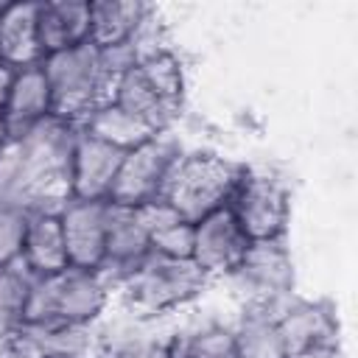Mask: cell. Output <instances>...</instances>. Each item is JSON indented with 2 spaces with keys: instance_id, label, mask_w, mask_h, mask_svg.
I'll use <instances>...</instances> for the list:
<instances>
[{
  "instance_id": "cell-1",
  "label": "cell",
  "mask_w": 358,
  "mask_h": 358,
  "mask_svg": "<svg viewBox=\"0 0 358 358\" xmlns=\"http://www.w3.org/2000/svg\"><path fill=\"white\" fill-rule=\"evenodd\" d=\"M112 280L103 271L64 268L59 274L34 277L22 310L25 327H90L106 308Z\"/></svg>"
},
{
  "instance_id": "cell-2",
  "label": "cell",
  "mask_w": 358,
  "mask_h": 358,
  "mask_svg": "<svg viewBox=\"0 0 358 358\" xmlns=\"http://www.w3.org/2000/svg\"><path fill=\"white\" fill-rule=\"evenodd\" d=\"M207 282L210 277L193 260L165 257L157 252H148L140 263L115 280L123 305L137 319L173 313L190 305L207 288Z\"/></svg>"
},
{
  "instance_id": "cell-3",
  "label": "cell",
  "mask_w": 358,
  "mask_h": 358,
  "mask_svg": "<svg viewBox=\"0 0 358 358\" xmlns=\"http://www.w3.org/2000/svg\"><path fill=\"white\" fill-rule=\"evenodd\" d=\"M241 176H243V165L229 162L213 151L179 154L165 179L159 199L179 218L196 224L204 215L229 204Z\"/></svg>"
},
{
  "instance_id": "cell-4",
  "label": "cell",
  "mask_w": 358,
  "mask_h": 358,
  "mask_svg": "<svg viewBox=\"0 0 358 358\" xmlns=\"http://www.w3.org/2000/svg\"><path fill=\"white\" fill-rule=\"evenodd\" d=\"M42 70L50 87L53 115L78 123L103 101H109L112 76L95 45L84 42L42 59Z\"/></svg>"
},
{
  "instance_id": "cell-5",
  "label": "cell",
  "mask_w": 358,
  "mask_h": 358,
  "mask_svg": "<svg viewBox=\"0 0 358 358\" xmlns=\"http://www.w3.org/2000/svg\"><path fill=\"white\" fill-rule=\"evenodd\" d=\"M246 232L249 241H274L285 238L291 201L288 190L280 179H274L266 171L243 168V176L227 204Z\"/></svg>"
},
{
  "instance_id": "cell-6",
  "label": "cell",
  "mask_w": 358,
  "mask_h": 358,
  "mask_svg": "<svg viewBox=\"0 0 358 358\" xmlns=\"http://www.w3.org/2000/svg\"><path fill=\"white\" fill-rule=\"evenodd\" d=\"M232 277H238L243 291H249L252 310L268 313L274 319L291 302L288 296L294 288V263L285 238L252 241Z\"/></svg>"
},
{
  "instance_id": "cell-7",
  "label": "cell",
  "mask_w": 358,
  "mask_h": 358,
  "mask_svg": "<svg viewBox=\"0 0 358 358\" xmlns=\"http://www.w3.org/2000/svg\"><path fill=\"white\" fill-rule=\"evenodd\" d=\"M182 151L168 134H157L148 143L123 154L109 201L120 207H143L162 196L165 179Z\"/></svg>"
},
{
  "instance_id": "cell-8",
  "label": "cell",
  "mask_w": 358,
  "mask_h": 358,
  "mask_svg": "<svg viewBox=\"0 0 358 358\" xmlns=\"http://www.w3.org/2000/svg\"><path fill=\"white\" fill-rule=\"evenodd\" d=\"M249 238L235 221L229 207H221L193 224V252L190 260L213 280L232 274L249 249Z\"/></svg>"
},
{
  "instance_id": "cell-9",
  "label": "cell",
  "mask_w": 358,
  "mask_h": 358,
  "mask_svg": "<svg viewBox=\"0 0 358 358\" xmlns=\"http://www.w3.org/2000/svg\"><path fill=\"white\" fill-rule=\"evenodd\" d=\"M106 207L109 201L70 199L59 207L67 260L73 268L101 271L106 260Z\"/></svg>"
},
{
  "instance_id": "cell-10",
  "label": "cell",
  "mask_w": 358,
  "mask_h": 358,
  "mask_svg": "<svg viewBox=\"0 0 358 358\" xmlns=\"http://www.w3.org/2000/svg\"><path fill=\"white\" fill-rule=\"evenodd\" d=\"M126 151H117L78 129V140L70 162V199L78 201H109L120 159Z\"/></svg>"
},
{
  "instance_id": "cell-11",
  "label": "cell",
  "mask_w": 358,
  "mask_h": 358,
  "mask_svg": "<svg viewBox=\"0 0 358 358\" xmlns=\"http://www.w3.org/2000/svg\"><path fill=\"white\" fill-rule=\"evenodd\" d=\"M274 330L285 358L313 347L338 344V322L324 302H305V299L288 302L274 316Z\"/></svg>"
},
{
  "instance_id": "cell-12",
  "label": "cell",
  "mask_w": 358,
  "mask_h": 358,
  "mask_svg": "<svg viewBox=\"0 0 358 358\" xmlns=\"http://www.w3.org/2000/svg\"><path fill=\"white\" fill-rule=\"evenodd\" d=\"M20 266L31 277H48L70 268L59 210H31L22 238Z\"/></svg>"
},
{
  "instance_id": "cell-13",
  "label": "cell",
  "mask_w": 358,
  "mask_h": 358,
  "mask_svg": "<svg viewBox=\"0 0 358 358\" xmlns=\"http://www.w3.org/2000/svg\"><path fill=\"white\" fill-rule=\"evenodd\" d=\"M151 252L148 229L143 224V215L137 207H120L112 204L106 207V260H103V274H115L112 282L129 271L134 263H140Z\"/></svg>"
},
{
  "instance_id": "cell-14",
  "label": "cell",
  "mask_w": 358,
  "mask_h": 358,
  "mask_svg": "<svg viewBox=\"0 0 358 358\" xmlns=\"http://www.w3.org/2000/svg\"><path fill=\"white\" fill-rule=\"evenodd\" d=\"M151 6L140 0H92L90 3V45L112 50L131 45L148 22Z\"/></svg>"
},
{
  "instance_id": "cell-15",
  "label": "cell",
  "mask_w": 358,
  "mask_h": 358,
  "mask_svg": "<svg viewBox=\"0 0 358 358\" xmlns=\"http://www.w3.org/2000/svg\"><path fill=\"white\" fill-rule=\"evenodd\" d=\"M36 34L45 56L90 42V3L87 0L39 3Z\"/></svg>"
},
{
  "instance_id": "cell-16",
  "label": "cell",
  "mask_w": 358,
  "mask_h": 358,
  "mask_svg": "<svg viewBox=\"0 0 358 358\" xmlns=\"http://www.w3.org/2000/svg\"><path fill=\"white\" fill-rule=\"evenodd\" d=\"M39 3H6L0 11V62L14 70L42 64L45 53L36 34Z\"/></svg>"
},
{
  "instance_id": "cell-17",
  "label": "cell",
  "mask_w": 358,
  "mask_h": 358,
  "mask_svg": "<svg viewBox=\"0 0 358 358\" xmlns=\"http://www.w3.org/2000/svg\"><path fill=\"white\" fill-rule=\"evenodd\" d=\"M11 134H22L25 129H31L34 123L45 120L48 115H53V101H50V87L45 78L42 64L34 67H22L14 76L11 92H8V103L3 109Z\"/></svg>"
},
{
  "instance_id": "cell-18",
  "label": "cell",
  "mask_w": 358,
  "mask_h": 358,
  "mask_svg": "<svg viewBox=\"0 0 358 358\" xmlns=\"http://www.w3.org/2000/svg\"><path fill=\"white\" fill-rule=\"evenodd\" d=\"M109 101H115L126 112L145 120L157 134H165L171 129V123L176 120V115H179V112H173L171 106L162 103V98L151 90V84L145 81V76L140 73L137 64H131L120 76H115L112 90H109Z\"/></svg>"
},
{
  "instance_id": "cell-19",
  "label": "cell",
  "mask_w": 358,
  "mask_h": 358,
  "mask_svg": "<svg viewBox=\"0 0 358 358\" xmlns=\"http://www.w3.org/2000/svg\"><path fill=\"white\" fill-rule=\"evenodd\" d=\"M84 134L117 148V151H131L143 143H148L151 137H157V131L140 120L137 115L126 112L123 106H117L115 101H103L101 106H95L78 126Z\"/></svg>"
},
{
  "instance_id": "cell-20",
  "label": "cell",
  "mask_w": 358,
  "mask_h": 358,
  "mask_svg": "<svg viewBox=\"0 0 358 358\" xmlns=\"http://www.w3.org/2000/svg\"><path fill=\"white\" fill-rule=\"evenodd\" d=\"M134 64L140 67V73L145 76L151 90L162 98V103L171 106L173 112H179L182 98H185V70H182V62L176 59V53L168 48H159V50L140 56Z\"/></svg>"
},
{
  "instance_id": "cell-21",
  "label": "cell",
  "mask_w": 358,
  "mask_h": 358,
  "mask_svg": "<svg viewBox=\"0 0 358 358\" xmlns=\"http://www.w3.org/2000/svg\"><path fill=\"white\" fill-rule=\"evenodd\" d=\"M232 336H235L238 358H285L274 330V319L268 313L249 310L241 327L232 330Z\"/></svg>"
},
{
  "instance_id": "cell-22",
  "label": "cell",
  "mask_w": 358,
  "mask_h": 358,
  "mask_svg": "<svg viewBox=\"0 0 358 358\" xmlns=\"http://www.w3.org/2000/svg\"><path fill=\"white\" fill-rule=\"evenodd\" d=\"M31 280L34 277L20 263L0 268V333L14 330L22 322V310H25V302H28Z\"/></svg>"
},
{
  "instance_id": "cell-23",
  "label": "cell",
  "mask_w": 358,
  "mask_h": 358,
  "mask_svg": "<svg viewBox=\"0 0 358 358\" xmlns=\"http://www.w3.org/2000/svg\"><path fill=\"white\" fill-rule=\"evenodd\" d=\"M28 213L31 210L22 207L20 201H14L8 196H0V268L20 263Z\"/></svg>"
},
{
  "instance_id": "cell-24",
  "label": "cell",
  "mask_w": 358,
  "mask_h": 358,
  "mask_svg": "<svg viewBox=\"0 0 358 358\" xmlns=\"http://www.w3.org/2000/svg\"><path fill=\"white\" fill-rule=\"evenodd\" d=\"M173 358H238L235 336L232 330H224V327H207L187 338L176 336Z\"/></svg>"
},
{
  "instance_id": "cell-25",
  "label": "cell",
  "mask_w": 358,
  "mask_h": 358,
  "mask_svg": "<svg viewBox=\"0 0 358 358\" xmlns=\"http://www.w3.org/2000/svg\"><path fill=\"white\" fill-rule=\"evenodd\" d=\"M176 336L157 338V336H120L103 347L101 358H173Z\"/></svg>"
},
{
  "instance_id": "cell-26",
  "label": "cell",
  "mask_w": 358,
  "mask_h": 358,
  "mask_svg": "<svg viewBox=\"0 0 358 358\" xmlns=\"http://www.w3.org/2000/svg\"><path fill=\"white\" fill-rule=\"evenodd\" d=\"M14 76H17V70L11 64L0 62V112L8 103V92H11V84H14Z\"/></svg>"
},
{
  "instance_id": "cell-27",
  "label": "cell",
  "mask_w": 358,
  "mask_h": 358,
  "mask_svg": "<svg viewBox=\"0 0 358 358\" xmlns=\"http://www.w3.org/2000/svg\"><path fill=\"white\" fill-rule=\"evenodd\" d=\"M291 358H344L341 347L333 344V347H313V350H305V352H296Z\"/></svg>"
},
{
  "instance_id": "cell-28",
  "label": "cell",
  "mask_w": 358,
  "mask_h": 358,
  "mask_svg": "<svg viewBox=\"0 0 358 358\" xmlns=\"http://www.w3.org/2000/svg\"><path fill=\"white\" fill-rule=\"evenodd\" d=\"M14 140V134H11V126H8V120H6V115L0 112V151L8 145Z\"/></svg>"
},
{
  "instance_id": "cell-29",
  "label": "cell",
  "mask_w": 358,
  "mask_h": 358,
  "mask_svg": "<svg viewBox=\"0 0 358 358\" xmlns=\"http://www.w3.org/2000/svg\"><path fill=\"white\" fill-rule=\"evenodd\" d=\"M0 11H3V6H0Z\"/></svg>"
}]
</instances>
